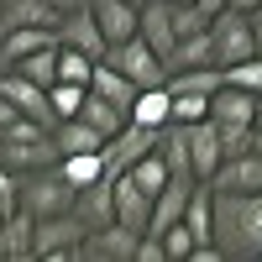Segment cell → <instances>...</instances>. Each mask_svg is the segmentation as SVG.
<instances>
[{
  "mask_svg": "<svg viewBox=\"0 0 262 262\" xmlns=\"http://www.w3.org/2000/svg\"><path fill=\"white\" fill-rule=\"evenodd\" d=\"M215 247L226 257H262V189L215 194Z\"/></svg>",
  "mask_w": 262,
  "mask_h": 262,
  "instance_id": "obj_1",
  "label": "cell"
},
{
  "mask_svg": "<svg viewBox=\"0 0 262 262\" xmlns=\"http://www.w3.org/2000/svg\"><path fill=\"white\" fill-rule=\"evenodd\" d=\"M0 163H6L11 173H37V168H53L58 163V142L48 126H37L21 116L6 137H0Z\"/></svg>",
  "mask_w": 262,
  "mask_h": 262,
  "instance_id": "obj_2",
  "label": "cell"
},
{
  "mask_svg": "<svg viewBox=\"0 0 262 262\" xmlns=\"http://www.w3.org/2000/svg\"><path fill=\"white\" fill-rule=\"evenodd\" d=\"M79 205V189L69 184V173L58 163L53 168H37V173H21V210H32L37 221H48V215H63Z\"/></svg>",
  "mask_w": 262,
  "mask_h": 262,
  "instance_id": "obj_3",
  "label": "cell"
},
{
  "mask_svg": "<svg viewBox=\"0 0 262 262\" xmlns=\"http://www.w3.org/2000/svg\"><path fill=\"white\" fill-rule=\"evenodd\" d=\"M84 236H90V221H84L79 210H63V215H48V221H37V236H32V257L42 262H74Z\"/></svg>",
  "mask_w": 262,
  "mask_h": 262,
  "instance_id": "obj_4",
  "label": "cell"
},
{
  "mask_svg": "<svg viewBox=\"0 0 262 262\" xmlns=\"http://www.w3.org/2000/svg\"><path fill=\"white\" fill-rule=\"evenodd\" d=\"M210 37H215V63H221V69H231V63H247V58L257 53L252 16L236 11V6H226V11L210 16Z\"/></svg>",
  "mask_w": 262,
  "mask_h": 262,
  "instance_id": "obj_5",
  "label": "cell"
},
{
  "mask_svg": "<svg viewBox=\"0 0 262 262\" xmlns=\"http://www.w3.org/2000/svg\"><path fill=\"white\" fill-rule=\"evenodd\" d=\"M105 63H116V69L137 84V90H152V84H168V63L158 58V48L137 32V37H126V42H116L111 53H105Z\"/></svg>",
  "mask_w": 262,
  "mask_h": 262,
  "instance_id": "obj_6",
  "label": "cell"
},
{
  "mask_svg": "<svg viewBox=\"0 0 262 262\" xmlns=\"http://www.w3.org/2000/svg\"><path fill=\"white\" fill-rule=\"evenodd\" d=\"M0 95H6V100L16 105V111L27 116V121H37V126H48V131L58 126V111H53V100H48V90H42L37 79H27L21 69H0Z\"/></svg>",
  "mask_w": 262,
  "mask_h": 262,
  "instance_id": "obj_7",
  "label": "cell"
},
{
  "mask_svg": "<svg viewBox=\"0 0 262 262\" xmlns=\"http://www.w3.org/2000/svg\"><path fill=\"white\" fill-rule=\"evenodd\" d=\"M137 247H142V231H131L121 221H105V226H95L84 236L79 257L84 262H137Z\"/></svg>",
  "mask_w": 262,
  "mask_h": 262,
  "instance_id": "obj_8",
  "label": "cell"
},
{
  "mask_svg": "<svg viewBox=\"0 0 262 262\" xmlns=\"http://www.w3.org/2000/svg\"><path fill=\"white\" fill-rule=\"evenodd\" d=\"M215 194H257L262 189V158L257 152H236V158H221V168L210 173Z\"/></svg>",
  "mask_w": 262,
  "mask_h": 262,
  "instance_id": "obj_9",
  "label": "cell"
},
{
  "mask_svg": "<svg viewBox=\"0 0 262 262\" xmlns=\"http://www.w3.org/2000/svg\"><path fill=\"white\" fill-rule=\"evenodd\" d=\"M58 42H63V48L90 53V58H105V53H111V42H105V32H100V21H95L90 6H84V11H69V16L58 21Z\"/></svg>",
  "mask_w": 262,
  "mask_h": 262,
  "instance_id": "obj_10",
  "label": "cell"
},
{
  "mask_svg": "<svg viewBox=\"0 0 262 262\" xmlns=\"http://www.w3.org/2000/svg\"><path fill=\"white\" fill-rule=\"evenodd\" d=\"M90 11H95V21H100L111 48L126 42V37H137V27H142V6H131V0H90Z\"/></svg>",
  "mask_w": 262,
  "mask_h": 262,
  "instance_id": "obj_11",
  "label": "cell"
},
{
  "mask_svg": "<svg viewBox=\"0 0 262 262\" xmlns=\"http://www.w3.org/2000/svg\"><path fill=\"white\" fill-rule=\"evenodd\" d=\"M194 184H200V179H168V184H163V194L152 200V221H147V236H163L168 226H179V221H184V205H189Z\"/></svg>",
  "mask_w": 262,
  "mask_h": 262,
  "instance_id": "obj_12",
  "label": "cell"
},
{
  "mask_svg": "<svg viewBox=\"0 0 262 262\" xmlns=\"http://www.w3.org/2000/svg\"><path fill=\"white\" fill-rule=\"evenodd\" d=\"M210 121H221V126H252L257 121V95L242 90V84H221V90L210 95Z\"/></svg>",
  "mask_w": 262,
  "mask_h": 262,
  "instance_id": "obj_13",
  "label": "cell"
},
{
  "mask_svg": "<svg viewBox=\"0 0 262 262\" xmlns=\"http://www.w3.org/2000/svg\"><path fill=\"white\" fill-rule=\"evenodd\" d=\"M184 226L194 231V247H215V189H210V179L194 184L189 205H184Z\"/></svg>",
  "mask_w": 262,
  "mask_h": 262,
  "instance_id": "obj_14",
  "label": "cell"
},
{
  "mask_svg": "<svg viewBox=\"0 0 262 262\" xmlns=\"http://www.w3.org/2000/svg\"><path fill=\"white\" fill-rule=\"evenodd\" d=\"M116 221L147 236V221H152V194L131 184V173H116Z\"/></svg>",
  "mask_w": 262,
  "mask_h": 262,
  "instance_id": "obj_15",
  "label": "cell"
},
{
  "mask_svg": "<svg viewBox=\"0 0 262 262\" xmlns=\"http://www.w3.org/2000/svg\"><path fill=\"white\" fill-rule=\"evenodd\" d=\"M32 236H37V215L16 210L0 221V262H27L32 257Z\"/></svg>",
  "mask_w": 262,
  "mask_h": 262,
  "instance_id": "obj_16",
  "label": "cell"
},
{
  "mask_svg": "<svg viewBox=\"0 0 262 262\" xmlns=\"http://www.w3.org/2000/svg\"><path fill=\"white\" fill-rule=\"evenodd\" d=\"M152 48H158V58L168 63V53H173V42H179V27H173V6L168 0H147L142 6V27H137Z\"/></svg>",
  "mask_w": 262,
  "mask_h": 262,
  "instance_id": "obj_17",
  "label": "cell"
},
{
  "mask_svg": "<svg viewBox=\"0 0 262 262\" xmlns=\"http://www.w3.org/2000/svg\"><path fill=\"white\" fill-rule=\"evenodd\" d=\"M189 152H194V179H210V173L221 168V158H226L221 126H215V121H194L189 126Z\"/></svg>",
  "mask_w": 262,
  "mask_h": 262,
  "instance_id": "obj_18",
  "label": "cell"
},
{
  "mask_svg": "<svg viewBox=\"0 0 262 262\" xmlns=\"http://www.w3.org/2000/svg\"><path fill=\"white\" fill-rule=\"evenodd\" d=\"M58 42V27H11V32H0V58H6V69L21 58H32L37 48H53Z\"/></svg>",
  "mask_w": 262,
  "mask_h": 262,
  "instance_id": "obj_19",
  "label": "cell"
},
{
  "mask_svg": "<svg viewBox=\"0 0 262 262\" xmlns=\"http://www.w3.org/2000/svg\"><path fill=\"white\" fill-rule=\"evenodd\" d=\"M63 11L53 6V0H6L0 6V32L11 27H58Z\"/></svg>",
  "mask_w": 262,
  "mask_h": 262,
  "instance_id": "obj_20",
  "label": "cell"
},
{
  "mask_svg": "<svg viewBox=\"0 0 262 262\" xmlns=\"http://www.w3.org/2000/svg\"><path fill=\"white\" fill-rule=\"evenodd\" d=\"M158 158L168 163V179H194V152H189V126H179V121H168V126H163Z\"/></svg>",
  "mask_w": 262,
  "mask_h": 262,
  "instance_id": "obj_21",
  "label": "cell"
},
{
  "mask_svg": "<svg viewBox=\"0 0 262 262\" xmlns=\"http://www.w3.org/2000/svg\"><path fill=\"white\" fill-rule=\"evenodd\" d=\"M90 90H95V95H105V100H116L126 116H131V105H137V84H131V79L116 69V63H105V58L95 63V74H90Z\"/></svg>",
  "mask_w": 262,
  "mask_h": 262,
  "instance_id": "obj_22",
  "label": "cell"
},
{
  "mask_svg": "<svg viewBox=\"0 0 262 262\" xmlns=\"http://www.w3.org/2000/svg\"><path fill=\"white\" fill-rule=\"evenodd\" d=\"M226 84L221 63H205V69H168V90L173 95H215Z\"/></svg>",
  "mask_w": 262,
  "mask_h": 262,
  "instance_id": "obj_23",
  "label": "cell"
},
{
  "mask_svg": "<svg viewBox=\"0 0 262 262\" xmlns=\"http://www.w3.org/2000/svg\"><path fill=\"white\" fill-rule=\"evenodd\" d=\"M53 142H58V158H74V152H100L105 147V137L90 126V121H58L53 126Z\"/></svg>",
  "mask_w": 262,
  "mask_h": 262,
  "instance_id": "obj_24",
  "label": "cell"
},
{
  "mask_svg": "<svg viewBox=\"0 0 262 262\" xmlns=\"http://www.w3.org/2000/svg\"><path fill=\"white\" fill-rule=\"evenodd\" d=\"M79 121H90V126L100 131V137L111 142V137H116V131H121V126H126L131 116L121 111L116 100H105V95H95V90H90V95H84V105H79Z\"/></svg>",
  "mask_w": 262,
  "mask_h": 262,
  "instance_id": "obj_25",
  "label": "cell"
},
{
  "mask_svg": "<svg viewBox=\"0 0 262 262\" xmlns=\"http://www.w3.org/2000/svg\"><path fill=\"white\" fill-rule=\"evenodd\" d=\"M205 63H215V37H210V27L179 37V42H173V53H168V69H205Z\"/></svg>",
  "mask_w": 262,
  "mask_h": 262,
  "instance_id": "obj_26",
  "label": "cell"
},
{
  "mask_svg": "<svg viewBox=\"0 0 262 262\" xmlns=\"http://www.w3.org/2000/svg\"><path fill=\"white\" fill-rule=\"evenodd\" d=\"M131 121H137V126H168V121H173V95H168V84H152V90H137V105H131Z\"/></svg>",
  "mask_w": 262,
  "mask_h": 262,
  "instance_id": "obj_27",
  "label": "cell"
},
{
  "mask_svg": "<svg viewBox=\"0 0 262 262\" xmlns=\"http://www.w3.org/2000/svg\"><path fill=\"white\" fill-rule=\"evenodd\" d=\"M58 168L69 173L74 189H90L95 179H105V147H100V152H74V158H58Z\"/></svg>",
  "mask_w": 262,
  "mask_h": 262,
  "instance_id": "obj_28",
  "label": "cell"
},
{
  "mask_svg": "<svg viewBox=\"0 0 262 262\" xmlns=\"http://www.w3.org/2000/svg\"><path fill=\"white\" fill-rule=\"evenodd\" d=\"M11 69H21L27 79H37L42 90H53V84H58V42H53V48H37L32 58H21V63H11Z\"/></svg>",
  "mask_w": 262,
  "mask_h": 262,
  "instance_id": "obj_29",
  "label": "cell"
},
{
  "mask_svg": "<svg viewBox=\"0 0 262 262\" xmlns=\"http://www.w3.org/2000/svg\"><path fill=\"white\" fill-rule=\"evenodd\" d=\"M84 95H90V84H74V79H58L53 90H48V100H53V111H58V121H74V116H79V105H84Z\"/></svg>",
  "mask_w": 262,
  "mask_h": 262,
  "instance_id": "obj_30",
  "label": "cell"
},
{
  "mask_svg": "<svg viewBox=\"0 0 262 262\" xmlns=\"http://www.w3.org/2000/svg\"><path fill=\"white\" fill-rule=\"evenodd\" d=\"M95 63H100V58H90V53H79V48H63V42H58V79H74V84H90V74H95Z\"/></svg>",
  "mask_w": 262,
  "mask_h": 262,
  "instance_id": "obj_31",
  "label": "cell"
},
{
  "mask_svg": "<svg viewBox=\"0 0 262 262\" xmlns=\"http://www.w3.org/2000/svg\"><path fill=\"white\" fill-rule=\"evenodd\" d=\"M173 95V90H168ZM173 121L194 126V121H210V95H173Z\"/></svg>",
  "mask_w": 262,
  "mask_h": 262,
  "instance_id": "obj_32",
  "label": "cell"
},
{
  "mask_svg": "<svg viewBox=\"0 0 262 262\" xmlns=\"http://www.w3.org/2000/svg\"><path fill=\"white\" fill-rule=\"evenodd\" d=\"M226 84H242V90L262 95V53H252L247 63H231V69H226Z\"/></svg>",
  "mask_w": 262,
  "mask_h": 262,
  "instance_id": "obj_33",
  "label": "cell"
},
{
  "mask_svg": "<svg viewBox=\"0 0 262 262\" xmlns=\"http://www.w3.org/2000/svg\"><path fill=\"white\" fill-rule=\"evenodd\" d=\"M189 252H194V231L179 221V226H168L163 231V257L168 262H189Z\"/></svg>",
  "mask_w": 262,
  "mask_h": 262,
  "instance_id": "obj_34",
  "label": "cell"
},
{
  "mask_svg": "<svg viewBox=\"0 0 262 262\" xmlns=\"http://www.w3.org/2000/svg\"><path fill=\"white\" fill-rule=\"evenodd\" d=\"M0 210H6V215L21 210V173H11L6 163H0Z\"/></svg>",
  "mask_w": 262,
  "mask_h": 262,
  "instance_id": "obj_35",
  "label": "cell"
},
{
  "mask_svg": "<svg viewBox=\"0 0 262 262\" xmlns=\"http://www.w3.org/2000/svg\"><path fill=\"white\" fill-rule=\"evenodd\" d=\"M16 121H21V111H16V105H11L6 95H0V131H11Z\"/></svg>",
  "mask_w": 262,
  "mask_h": 262,
  "instance_id": "obj_36",
  "label": "cell"
},
{
  "mask_svg": "<svg viewBox=\"0 0 262 262\" xmlns=\"http://www.w3.org/2000/svg\"><path fill=\"white\" fill-rule=\"evenodd\" d=\"M247 16H252V37H257V53H262V6H257V11H247Z\"/></svg>",
  "mask_w": 262,
  "mask_h": 262,
  "instance_id": "obj_37",
  "label": "cell"
},
{
  "mask_svg": "<svg viewBox=\"0 0 262 262\" xmlns=\"http://www.w3.org/2000/svg\"><path fill=\"white\" fill-rule=\"evenodd\" d=\"M53 6H58L63 16H69V11H84V6H90V0H53Z\"/></svg>",
  "mask_w": 262,
  "mask_h": 262,
  "instance_id": "obj_38",
  "label": "cell"
},
{
  "mask_svg": "<svg viewBox=\"0 0 262 262\" xmlns=\"http://www.w3.org/2000/svg\"><path fill=\"white\" fill-rule=\"evenodd\" d=\"M194 6H200L205 16H215V11H226V0H194Z\"/></svg>",
  "mask_w": 262,
  "mask_h": 262,
  "instance_id": "obj_39",
  "label": "cell"
},
{
  "mask_svg": "<svg viewBox=\"0 0 262 262\" xmlns=\"http://www.w3.org/2000/svg\"><path fill=\"white\" fill-rule=\"evenodd\" d=\"M226 6H236V11H257L262 0H226Z\"/></svg>",
  "mask_w": 262,
  "mask_h": 262,
  "instance_id": "obj_40",
  "label": "cell"
},
{
  "mask_svg": "<svg viewBox=\"0 0 262 262\" xmlns=\"http://www.w3.org/2000/svg\"><path fill=\"white\" fill-rule=\"evenodd\" d=\"M252 152L262 158V126H252Z\"/></svg>",
  "mask_w": 262,
  "mask_h": 262,
  "instance_id": "obj_41",
  "label": "cell"
},
{
  "mask_svg": "<svg viewBox=\"0 0 262 262\" xmlns=\"http://www.w3.org/2000/svg\"><path fill=\"white\" fill-rule=\"evenodd\" d=\"M257 126H262V95H257Z\"/></svg>",
  "mask_w": 262,
  "mask_h": 262,
  "instance_id": "obj_42",
  "label": "cell"
},
{
  "mask_svg": "<svg viewBox=\"0 0 262 262\" xmlns=\"http://www.w3.org/2000/svg\"><path fill=\"white\" fill-rule=\"evenodd\" d=\"M173 6H189V0H173Z\"/></svg>",
  "mask_w": 262,
  "mask_h": 262,
  "instance_id": "obj_43",
  "label": "cell"
},
{
  "mask_svg": "<svg viewBox=\"0 0 262 262\" xmlns=\"http://www.w3.org/2000/svg\"><path fill=\"white\" fill-rule=\"evenodd\" d=\"M131 6H147V0H131Z\"/></svg>",
  "mask_w": 262,
  "mask_h": 262,
  "instance_id": "obj_44",
  "label": "cell"
},
{
  "mask_svg": "<svg viewBox=\"0 0 262 262\" xmlns=\"http://www.w3.org/2000/svg\"><path fill=\"white\" fill-rule=\"evenodd\" d=\"M0 221H6V210H0Z\"/></svg>",
  "mask_w": 262,
  "mask_h": 262,
  "instance_id": "obj_45",
  "label": "cell"
},
{
  "mask_svg": "<svg viewBox=\"0 0 262 262\" xmlns=\"http://www.w3.org/2000/svg\"><path fill=\"white\" fill-rule=\"evenodd\" d=\"M0 69H6V58H0Z\"/></svg>",
  "mask_w": 262,
  "mask_h": 262,
  "instance_id": "obj_46",
  "label": "cell"
},
{
  "mask_svg": "<svg viewBox=\"0 0 262 262\" xmlns=\"http://www.w3.org/2000/svg\"><path fill=\"white\" fill-rule=\"evenodd\" d=\"M0 137H6V131H0Z\"/></svg>",
  "mask_w": 262,
  "mask_h": 262,
  "instance_id": "obj_47",
  "label": "cell"
},
{
  "mask_svg": "<svg viewBox=\"0 0 262 262\" xmlns=\"http://www.w3.org/2000/svg\"><path fill=\"white\" fill-rule=\"evenodd\" d=\"M0 6H6V0H0Z\"/></svg>",
  "mask_w": 262,
  "mask_h": 262,
  "instance_id": "obj_48",
  "label": "cell"
}]
</instances>
